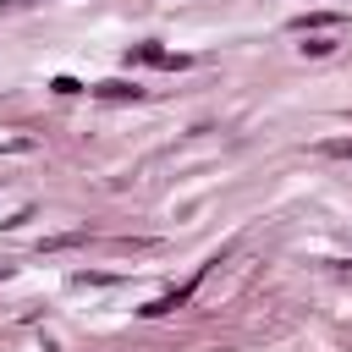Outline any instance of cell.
Returning a JSON list of instances; mask_svg holds the SVG:
<instances>
[{"mask_svg":"<svg viewBox=\"0 0 352 352\" xmlns=\"http://www.w3.org/2000/svg\"><path fill=\"white\" fill-rule=\"evenodd\" d=\"M126 60H148V66H182V55H170V50H160V44H138Z\"/></svg>","mask_w":352,"mask_h":352,"instance_id":"cell-1","label":"cell"},{"mask_svg":"<svg viewBox=\"0 0 352 352\" xmlns=\"http://www.w3.org/2000/svg\"><path fill=\"white\" fill-rule=\"evenodd\" d=\"M94 94H99V99H143V88H138V82H121V77H116V82H99Z\"/></svg>","mask_w":352,"mask_h":352,"instance_id":"cell-2","label":"cell"},{"mask_svg":"<svg viewBox=\"0 0 352 352\" xmlns=\"http://www.w3.org/2000/svg\"><path fill=\"white\" fill-rule=\"evenodd\" d=\"M346 16L341 11H314V16H297V33H308V28H341Z\"/></svg>","mask_w":352,"mask_h":352,"instance_id":"cell-3","label":"cell"},{"mask_svg":"<svg viewBox=\"0 0 352 352\" xmlns=\"http://www.w3.org/2000/svg\"><path fill=\"white\" fill-rule=\"evenodd\" d=\"M330 50H336L330 38H308V44H302V55H330Z\"/></svg>","mask_w":352,"mask_h":352,"instance_id":"cell-4","label":"cell"},{"mask_svg":"<svg viewBox=\"0 0 352 352\" xmlns=\"http://www.w3.org/2000/svg\"><path fill=\"white\" fill-rule=\"evenodd\" d=\"M324 154H352V138H341V143H319Z\"/></svg>","mask_w":352,"mask_h":352,"instance_id":"cell-5","label":"cell"}]
</instances>
